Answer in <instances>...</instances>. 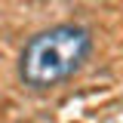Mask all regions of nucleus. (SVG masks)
<instances>
[{
  "label": "nucleus",
  "mask_w": 123,
  "mask_h": 123,
  "mask_svg": "<svg viewBox=\"0 0 123 123\" xmlns=\"http://www.w3.org/2000/svg\"><path fill=\"white\" fill-rule=\"evenodd\" d=\"M92 52V31L83 25H52L34 34L18 55V80L31 89H49L74 77Z\"/></svg>",
  "instance_id": "1"
}]
</instances>
